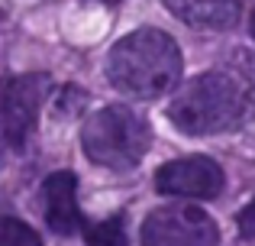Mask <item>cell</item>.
Returning a JSON list of instances; mask_svg holds the SVG:
<instances>
[{"instance_id": "cell-5", "label": "cell", "mask_w": 255, "mask_h": 246, "mask_svg": "<svg viewBox=\"0 0 255 246\" xmlns=\"http://www.w3.org/2000/svg\"><path fill=\"white\" fill-rule=\"evenodd\" d=\"M220 230L204 208L168 204L145 217L142 246H217Z\"/></svg>"}, {"instance_id": "cell-6", "label": "cell", "mask_w": 255, "mask_h": 246, "mask_svg": "<svg viewBox=\"0 0 255 246\" xmlns=\"http://www.w3.org/2000/svg\"><path fill=\"white\" fill-rule=\"evenodd\" d=\"M155 188L174 198H217L223 191V169L207 156H187L165 162L155 172Z\"/></svg>"}, {"instance_id": "cell-8", "label": "cell", "mask_w": 255, "mask_h": 246, "mask_svg": "<svg viewBox=\"0 0 255 246\" xmlns=\"http://www.w3.org/2000/svg\"><path fill=\"white\" fill-rule=\"evenodd\" d=\"M165 6L194 29H230L239 19V0H165Z\"/></svg>"}, {"instance_id": "cell-3", "label": "cell", "mask_w": 255, "mask_h": 246, "mask_svg": "<svg viewBox=\"0 0 255 246\" xmlns=\"http://www.w3.org/2000/svg\"><path fill=\"white\" fill-rule=\"evenodd\" d=\"M81 146L94 165L104 169H132L142 162L152 146V130L142 114L113 104L87 117L81 130Z\"/></svg>"}, {"instance_id": "cell-2", "label": "cell", "mask_w": 255, "mask_h": 246, "mask_svg": "<svg viewBox=\"0 0 255 246\" xmlns=\"http://www.w3.org/2000/svg\"><path fill=\"white\" fill-rule=\"evenodd\" d=\"M107 78L113 88L139 101L168 94L181 78V49L165 29L142 26L132 29L110 49Z\"/></svg>"}, {"instance_id": "cell-1", "label": "cell", "mask_w": 255, "mask_h": 246, "mask_svg": "<svg viewBox=\"0 0 255 246\" xmlns=\"http://www.w3.org/2000/svg\"><path fill=\"white\" fill-rule=\"evenodd\" d=\"M171 123L187 136H213L255 117V55L236 49L213 71L197 75L174 94Z\"/></svg>"}, {"instance_id": "cell-9", "label": "cell", "mask_w": 255, "mask_h": 246, "mask_svg": "<svg viewBox=\"0 0 255 246\" xmlns=\"http://www.w3.org/2000/svg\"><path fill=\"white\" fill-rule=\"evenodd\" d=\"M84 240L87 246H129V237H126L123 217H107V221H94L84 227Z\"/></svg>"}, {"instance_id": "cell-13", "label": "cell", "mask_w": 255, "mask_h": 246, "mask_svg": "<svg viewBox=\"0 0 255 246\" xmlns=\"http://www.w3.org/2000/svg\"><path fill=\"white\" fill-rule=\"evenodd\" d=\"M110 3H117V0H110Z\"/></svg>"}, {"instance_id": "cell-7", "label": "cell", "mask_w": 255, "mask_h": 246, "mask_svg": "<svg viewBox=\"0 0 255 246\" xmlns=\"http://www.w3.org/2000/svg\"><path fill=\"white\" fill-rule=\"evenodd\" d=\"M42 214L49 230L68 237L81 227L78 214V178L75 172H52L42 182Z\"/></svg>"}, {"instance_id": "cell-12", "label": "cell", "mask_w": 255, "mask_h": 246, "mask_svg": "<svg viewBox=\"0 0 255 246\" xmlns=\"http://www.w3.org/2000/svg\"><path fill=\"white\" fill-rule=\"evenodd\" d=\"M252 36H255V13H252Z\"/></svg>"}, {"instance_id": "cell-11", "label": "cell", "mask_w": 255, "mask_h": 246, "mask_svg": "<svg viewBox=\"0 0 255 246\" xmlns=\"http://www.w3.org/2000/svg\"><path fill=\"white\" fill-rule=\"evenodd\" d=\"M239 230H243V237L255 240V198L246 204L243 211H239Z\"/></svg>"}, {"instance_id": "cell-10", "label": "cell", "mask_w": 255, "mask_h": 246, "mask_svg": "<svg viewBox=\"0 0 255 246\" xmlns=\"http://www.w3.org/2000/svg\"><path fill=\"white\" fill-rule=\"evenodd\" d=\"M0 246H42L39 234L16 217H0Z\"/></svg>"}, {"instance_id": "cell-4", "label": "cell", "mask_w": 255, "mask_h": 246, "mask_svg": "<svg viewBox=\"0 0 255 246\" xmlns=\"http://www.w3.org/2000/svg\"><path fill=\"white\" fill-rule=\"evenodd\" d=\"M49 91L52 78L45 71H29V75H16L6 81L3 97H0V126H3V136L13 149H23L29 143L39 110L49 101Z\"/></svg>"}]
</instances>
